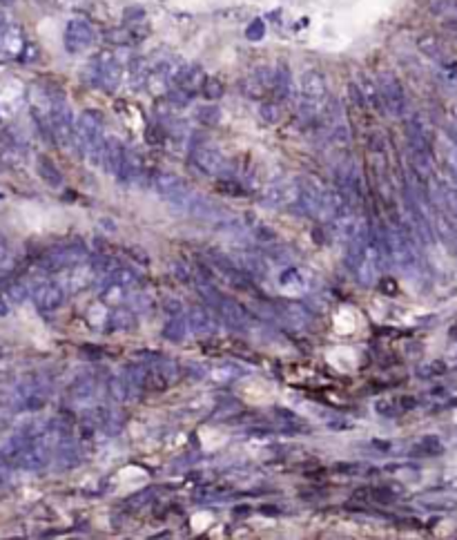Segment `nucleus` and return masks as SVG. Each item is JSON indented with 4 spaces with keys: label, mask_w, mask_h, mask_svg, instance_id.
<instances>
[{
    "label": "nucleus",
    "mask_w": 457,
    "mask_h": 540,
    "mask_svg": "<svg viewBox=\"0 0 457 540\" xmlns=\"http://www.w3.org/2000/svg\"><path fill=\"white\" fill-rule=\"evenodd\" d=\"M103 125H105V121H103L101 112L85 110L74 127L76 150L85 156V159H90V163H94V165H101V154H103V146H105Z\"/></svg>",
    "instance_id": "nucleus-1"
},
{
    "label": "nucleus",
    "mask_w": 457,
    "mask_h": 540,
    "mask_svg": "<svg viewBox=\"0 0 457 540\" xmlns=\"http://www.w3.org/2000/svg\"><path fill=\"white\" fill-rule=\"evenodd\" d=\"M198 290H201V295L210 302V306L219 312V317L230 326V329H237V331L248 329L250 317H248L246 308L241 306L239 302H235V300H230V297H225L223 293H219L210 281H198Z\"/></svg>",
    "instance_id": "nucleus-2"
},
{
    "label": "nucleus",
    "mask_w": 457,
    "mask_h": 540,
    "mask_svg": "<svg viewBox=\"0 0 457 540\" xmlns=\"http://www.w3.org/2000/svg\"><path fill=\"white\" fill-rule=\"evenodd\" d=\"M74 127H76V121L71 117V107L67 105L63 92H59L54 98L52 115H49V136L59 146L67 148L74 143Z\"/></svg>",
    "instance_id": "nucleus-3"
},
{
    "label": "nucleus",
    "mask_w": 457,
    "mask_h": 540,
    "mask_svg": "<svg viewBox=\"0 0 457 540\" xmlns=\"http://www.w3.org/2000/svg\"><path fill=\"white\" fill-rule=\"evenodd\" d=\"M92 81L98 83L101 88H105L107 92H114L119 88L121 76H123V67L119 63V59L109 52L98 54V59L92 63Z\"/></svg>",
    "instance_id": "nucleus-4"
},
{
    "label": "nucleus",
    "mask_w": 457,
    "mask_h": 540,
    "mask_svg": "<svg viewBox=\"0 0 457 540\" xmlns=\"http://www.w3.org/2000/svg\"><path fill=\"white\" fill-rule=\"evenodd\" d=\"M63 40H65V49L69 54H83L88 52L94 40H96V32L94 27L83 20V18H71L67 25H65V34H63Z\"/></svg>",
    "instance_id": "nucleus-5"
},
{
    "label": "nucleus",
    "mask_w": 457,
    "mask_h": 540,
    "mask_svg": "<svg viewBox=\"0 0 457 540\" xmlns=\"http://www.w3.org/2000/svg\"><path fill=\"white\" fill-rule=\"evenodd\" d=\"M32 300L40 310H56L65 302V288L56 281H36L32 286Z\"/></svg>",
    "instance_id": "nucleus-6"
},
{
    "label": "nucleus",
    "mask_w": 457,
    "mask_h": 540,
    "mask_svg": "<svg viewBox=\"0 0 457 540\" xmlns=\"http://www.w3.org/2000/svg\"><path fill=\"white\" fill-rule=\"evenodd\" d=\"M154 188H156V192H159L161 196L170 199V201H174L179 208H183L185 201H188V199L194 194L190 190L188 183H185L177 175H159V177L154 179Z\"/></svg>",
    "instance_id": "nucleus-7"
},
{
    "label": "nucleus",
    "mask_w": 457,
    "mask_h": 540,
    "mask_svg": "<svg viewBox=\"0 0 457 540\" xmlns=\"http://www.w3.org/2000/svg\"><path fill=\"white\" fill-rule=\"evenodd\" d=\"M192 159H194V165L208 177H223L227 172L225 156L212 146H198L192 154Z\"/></svg>",
    "instance_id": "nucleus-8"
},
{
    "label": "nucleus",
    "mask_w": 457,
    "mask_h": 540,
    "mask_svg": "<svg viewBox=\"0 0 457 540\" xmlns=\"http://www.w3.org/2000/svg\"><path fill=\"white\" fill-rule=\"evenodd\" d=\"M88 252H85L81 246H65V248H54L49 250L45 257H42V266L47 270H63V268H71L81 264Z\"/></svg>",
    "instance_id": "nucleus-9"
},
{
    "label": "nucleus",
    "mask_w": 457,
    "mask_h": 540,
    "mask_svg": "<svg viewBox=\"0 0 457 540\" xmlns=\"http://www.w3.org/2000/svg\"><path fill=\"white\" fill-rule=\"evenodd\" d=\"M379 94H381L384 103H386L391 115H395V117L402 115L404 107H406V98H404L402 85H399V81L393 74H384L379 78Z\"/></svg>",
    "instance_id": "nucleus-10"
},
{
    "label": "nucleus",
    "mask_w": 457,
    "mask_h": 540,
    "mask_svg": "<svg viewBox=\"0 0 457 540\" xmlns=\"http://www.w3.org/2000/svg\"><path fill=\"white\" fill-rule=\"evenodd\" d=\"M302 196V183H292V181H285V183H275L266 190L263 201L268 206H288L292 201H299Z\"/></svg>",
    "instance_id": "nucleus-11"
},
{
    "label": "nucleus",
    "mask_w": 457,
    "mask_h": 540,
    "mask_svg": "<svg viewBox=\"0 0 457 540\" xmlns=\"http://www.w3.org/2000/svg\"><path fill=\"white\" fill-rule=\"evenodd\" d=\"M203 74L201 69H198L196 65H183L179 67L177 72H172V83L177 85V90L185 92V94H192L196 92L198 88H203Z\"/></svg>",
    "instance_id": "nucleus-12"
},
{
    "label": "nucleus",
    "mask_w": 457,
    "mask_h": 540,
    "mask_svg": "<svg viewBox=\"0 0 457 540\" xmlns=\"http://www.w3.org/2000/svg\"><path fill=\"white\" fill-rule=\"evenodd\" d=\"M125 148L119 139H105V146H103V154H101V165L112 175H119L121 172V165L125 161Z\"/></svg>",
    "instance_id": "nucleus-13"
},
{
    "label": "nucleus",
    "mask_w": 457,
    "mask_h": 540,
    "mask_svg": "<svg viewBox=\"0 0 457 540\" xmlns=\"http://www.w3.org/2000/svg\"><path fill=\"white\" fill-rule=\"evenodd\" d=\"M275 308H277V317L288 322L290 326H295V329H306V326L312 322V315L302 304L283 302V304H275Z\"/></svg>",
    "instance_id": "nucleus-14"
},
{
    "label": "nucleus",
    "mask_w": 457,
    "mask_h": 540,
    "mask_svg": "<svg viewBox=\"0 0 457 540\" xmlns=\"http://www.w3.org/2000/svg\"><path fill=\"white\" fill-rule=\"evenodd\" d=\"M302 94L312 103L326 96V78L319 69H306L302 74Z\"/></svg>",
    "instance_id": "nucleus-15"
},
{
    "label": "nucleus",
    "mask_w": 457,
    "mask_h": 540,
    "mask_svg": "<svg viewBox=\"0 0 457 540\" xmlns=\"http://www.w3.org/2000/svg\"><path fill=\"white\" fill-rule=\"evenodd\" d=\"M36 172H38V177L47 183V186H52V188H61L63 186V175H61V170L56 168L47 156H38V161H36Z\"/></svg>",
    "instance_id": "nucleus-16"
},
{
    "label": "nucleus",
    "mask_w": 457,
    "mask_h": 540,
    "mask_svg": "<svg viewBox=\"0 0 457 540\" xmlns=\"http://www.w3.org/2000/svg\"><path fill=\"white\" fill-rule=\"evenodd\" d=\"M190 326H192V331L194 333H210L212 329H214V324H212V317H210V312H208V308H203V306H194L192 310H190Z\"/></svg>",
    "instance_id": "nucleus-17"
},
{
    "label": "nucleus",
    "mask_w": 457,
    "mask_h": 540,
    "mask_svg": "<svg viewBox=\"0 0 457 540\" xmlns=\"http://www.w3.org/2000/svg\"><path fill=\"white\" fill-rule=\"evenodd\" d=\"M141 175V159L136 152H125V161L121 165V181H132Z\"/></svg>",
    "instance_id": "nucleus-18"
},
{
    "label": "nucleus",
    "mask_w": 457,
    "mask_h": 540,
    "mask_svg": "<svg viewBox=\"0 0 457 540\" xmlns=\"http://www.w3.org/2000/svg\"><path fill=\"white\" fill-rule=\"evenodd\" d=\"M130 377L127 375H117V377H112L109 380V393H112V397L114 400H125L127 397V393H130Z\"/></svg>",
    "instance_id": "nucleus-19"
},
{
    "label": "nucleus",
    "mask_w": 457,
    "mask_h": 540,
    "mask_svg": "<svg viewBox=\"0 0 457 540\" xmlns=\"http://www.w3.org/2000/svg\"><path fill=\"white\" fill-rule=\"evenodd\" d=\"M196 119L201 121L203 125H217L221 121V112H219V107H214V105H203V107L196 110Z\"/></svg>",
    "instance_id": "nucleus-20"
},
{
    "label": "nucleus",
    "mask_w": 457,
    "mask_h": 540,
    "mask_svg": "<svg viewBox=\"0 0 457 540\" xmlns=\"http://www.w3.org/2000/svg\"><path fill=\"white\" fill-rule=\"evenodd\" d=\"M203 94L208 96V98H212V101H217V98H221L223 96V92H225V88H223V83L217 78V76H210V78H206L203 81Z\"/></svg>",
    "instance_id": "nucleus-21"
},
{
    "label": "nucleus",
    "mask_w": 457,
    "mask_h": 540,
    "mask_svg": "<svg viewBox=\"0 0 457 540\" xmlns=\"http://www.w3.org/2000/svg\"><path fill=\"white\" fill-rule=\"evenodd\" d=\"M263 36H266V23H263L261 18L250 20L248 27H246V38L252 40V42H256V40H261Z\"/></svg>",
    "instance_id": "nucleus-22"
},
{
    "label": "nucleus",
    "mask_w": 457,
    "mask_h": 540,
    "mask_svg": "<svg viewBox=\"0 0 457 540\" xmlns=\"http://www.w3.org/2000/svg\"><path fill=\"white\" fill-rule=\"evenodd\" d=\"M94 391V382L90 377H81L74 387H71V395L74 397H88Z\"/></svg>",
    "instance_id": "nucleus-23"
},
{
    "label": "nucleus",
    "mask_w": 457,
    "mask_h": 540,
    "mask_svg": "<svg viewBox=\"0 0 457 540\" xmlns=\"http://www.w3.org/2000/svg\"><path fill=\"white\" fill-rule=\"evenodd\" d=\"M183 335H185V324L181 319H172V322L167 324L165 337H170V339H183Z\"/></svg>",
    "instance_id": "nucleus-24"
},
{
    "label": "nucleus",
    "mask_w": 457,
    "mask_h": 540,
    "mask_svg": "<svg viewBox=\"0 0 457 540\" xmlns=\"http://www.w3.org/2000/svg\"><path fill=\"white\" fill-rule=\"evenodd\" d=\"M261 119H263L266 123H277V119H279V107H277L275 103H266V105L261 107Z\"/></svg>",
    "instance_id": "nucleus-25"
},
{
    "label": "nucleus",
    "mask_w": 457,
    "mask_h": 540,
    "mask_svg": "<svg viewBox=\"0 0 457 540\" xmlns=\"http://www.w3.org/2000/svg\"><path fill=\"white\" fill-rule=\"evenodd\" d=\"M420 47H422V52L433 54V52L437 49V42H435V38H433V36H424V38L420 40Z\"/></svg>",
    "instance_id": "nucleus-26"
},
{
    "label": "nucleus",
    "mask_w": 457,
    "mask_h": 540,
    "mask_svg": "<svg viewBox=\"0 0 457 540\" xmlns=\"http://www.w3.org/2000/svg\"><path fill=\"white\" fill-rule=\"evenodd\" d=\"M7 30H9V25H7V18H5V13H3V11H0V45H3V38H5Z\"/></svg>",
    "instance_id": "nucleus-27"
},
{
    "label": "nucleus",
    "mask_w": 457,
    "mask_h": 540,
    "mask_svg": "<svg viewBox=\"0 0 457 540\" xmlns=\"http://www.w3.org/2000/svg\"><path fill=\"white\" fill-rule=\"evenodd\" d=\"M3 464H5V462H0V485H3V482H7V478H9L7 469H5Z\"/></svg>",
    "instance_id": "nucleus-28"
},
{
    "label": "nucleus",
    "mask_w": 457,
    "mask_h": 540,
    "mask_svg": "<svg viewBox=\"0 0 457 540\" xmlns=\"http://www.w3.org/2000/svg\"><path fill=\"white\" fill-rule=\"evenodd\" d=\"M5 315H9V306L5 300H0V317H5Z\"/></svg>",
    "instance_id": "nucleus-29"
},
{
    "label": "nucleus",
    "mask_w": 457,
    "mask_h": 540,
    "mask_svg": "<svg viewBox=\"0 0 457 540\" xmlns=\"http://www.w3.org/2000/svg\"><path fill=\"white\" fill-rule=\"evenodd\" d=\"M16 0H0V5H13Z\"/></svg>",
    "instance_id": "nucleus-30"
},
{
    "label": "nucleus",
    "mask_w": 457,
    "mask_h": 540,
    "mask_svg": "<svg viewBox=\"0 0 457 540\" xmlns=\"http://www.w3.org/2000/svg\"><path fill=\"white\" fill-rule=\"evenodd\" d=\"M0 257H3V250H0Z\"/></svg>",
    "instance_id": "nucleus-31"
},
{
    "label": "nucleus",
    "mask_w": 457,
    "mask_h": 540,
    "mask_svg": "<svg viewBox=\"0 0 457 540\" xmlns=\"http://www.w3.org/2000/svg\"><path fill=\"white\" fill-rule=\"evenodd\" d=\"M0 199H3V192H0Z\"/></svg>",
    "instance_id": "nucleus-32"
}]
</instances>
